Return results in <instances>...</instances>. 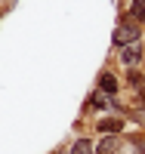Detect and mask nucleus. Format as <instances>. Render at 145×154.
<instances>
[{
  "instance_id": "1",
  "label": "nucleus",
  "mask_w": 145,
  "mask_h": 154,
  "mask_svg": "<svg viewBox=\"0 0 145 154\" xmlns=\"http://www.w3.org/2000/svg\"><path fill=\"white\" fill-rule=\"evenodd\" d=\"M139 34H142L139 22H133L130 16H124L121 22H117L114 34H111V43H114L117 49H121V46H127V43H139Z\"/></svg>"
},
{
  "instance_id": "2",
  "label": "nucleus",
  "mask_w": 145,
  "mask_h": 154,
  "mask_svg": "<svg viewBox=\"0 0 145 154\" xmlns=\"http://www.w3.org/2000/svg\"><path fill=\"white\" fill-rule=\"evenodd\" d=\"M142 53H145V49H142L139 43H127V46H121V53H117V59H121V62H124L127 68H136L139 62H142Z\"/></svg>"
},
{
  "instance_id": "3",
  "label": "nucleus",
  "mask_w": 145,
  "mask_h": 154,
  "mask_svg": "<svg viewBox=\"0 0 145 154\" xmlns=\"http://www.w3.org/2000/svg\"><path fill=\"white\" fill-rule=\"evenodd\" d=\"M127 83H130V89L136 93V99H139V102H145V74L133 68V71L127 74Z\"/></svg>"
},
{
  "instance_id": "4",
  "label": "nucleus",
  "mask_w": 145,
  "mask_h": 154,
  "mask_svg": "<svg viewBox=\"0 0 145 154\" xmlns=\"http://www.w3.org/2000/svg\"><path fill=\"white\" fill-rule=\"evenodd\" d=\"M96 130H102L105 136H121V130H124V117H102V120L96 123Z\"/></svg>"
},
{
  "instance_id": "5",
  "label": "nucleus",
  "mask_w": 145,
  "mask_h": 154,
  "mask_svg": "<svg viewBox=\"0 0 145 154\" xmlns=\"http://www.w3.org/2000/svg\"><path fill=\"white\" fill-rule=\"evenodd\" d=\"M117 148H121V136H105L99 145H93L96 154H117Z\"/></svg>"
},
{
  "instance_id": "6",
  "label": "nucleus",
  "mask_w": 145,
  "mask_h": 154,
  "mask_svg": "<svg viewBox=\"0 0 145 154\" xmlns=\"http://www.w3.org/2000/svg\"><path fill=\"white\" fill-rule=\"evenodd\" d=\"M99 89H102V93H108V96H114L117 89H121V83H117V77H114L111 71H102V74H99Z\"/></svg>"
},
{
  "instance_id": "7",
  "label": "nucleus",
  "mask_w": 145,
  "mask_h": 154,
  "mask_svg": "<svg viewBox=\"0 0 145 154\" xmlns=\"http://www.w3.org/2000/svg\"><path fill=\"white\" fill-rule=\"evenodd\" d=\"M90 108H96V111H102V108H111V96L108 93H102V89H96V93H90V102H87Z\"/></svg>"
},
{
  "instance_id": "8",
  "label": "nucleus",
  "mask_w": 145,
  "mask_h": 154,
  "mask_svg": "<svg viewBox=\"0 0 145 154\" xmlns=\"http://www.w3.org/2000/svg\"><path fill=\"white\" fill-rule=\"evenodd\" d=\"M68 154H96V151H93V142H90V139H74Z\"/></svg>"
},
{
  "instance_id": "9",
  "label": "nucleus",
  "mask_w": 145,
  "mask_h": 154,
  "mask_svg": "<svg viewBox=\"0 0 145 154\" xmlns=\"http://www.w3.org/2000/svg\"><path fill=\"white\" fill-rule=\"evenodd\" d=\"M124 117H130V120H136L139 126H145V105H139V108H127Z\"/></svg>"
},
{
  "instance_id": "10",
  "label": "nucleus",
  "mask_w": 145,
  "mask_h": 154,
  "mask_svg": "<svg viewBox=\"0 0 145 154\" xmlns=\"http://www.w3.org/2000/svg\"><path fill=\"white\" fill-rule=\"evenodd\" d=\"M130 19L145 25V3H133V6H130Z\"/></svg>"
},
{
  "instance_id": "11",
  "label": "nucleus",
  "mask_w": 145,
  "mask_h": 154,
  "mask_svg": "<svg viewBox=\"0 0 145 154\" xmlns=\"http://www.w3.org/2000/svg\"><path fill=\"white\" fill-rule=\"evenodd\" d=\"M127 142H130V145L136 148V154H145V136H130Z\"/></svg>"
},
{
  "instance_id": "12",
  "label": "nucleus",
  "mask_w": 145,
  "mask_h": 154,
  "mask_svg": "<svg viewBox=\"0 0 145 154\" xmlns=\"http://www.w3.org/2000/svg\"><path fill=\"white\" fill-rule=\"evenodd\" d=\"M133 3H145V0H133Z\"/></svg>"
},
{
  "instance_id": "13",
  "label": "nucleus",
  "mask_w": 145,
  "mask_h": 154,
  "mask_svg": "<svg viewBox=\"0 0 145 154\" xmlns=\"http://www.w3.org/2000/svg\"><path fill=\"white\" fill-rule=\"evenodd\" d=\"M142 62H145V53H142Z\"/></svg>"
}]
</instances>
